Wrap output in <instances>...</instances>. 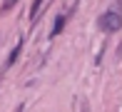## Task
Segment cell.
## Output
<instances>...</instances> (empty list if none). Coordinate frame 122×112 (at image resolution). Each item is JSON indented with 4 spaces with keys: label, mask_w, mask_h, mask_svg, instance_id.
I'll list each match as a JSON object with an SVG mask.
<instances>
[{
    "label": "cell",
    "mask_w": 122,
    "mask_h": 112,
    "mask_svg": "<svg viewBox=\"0 0 122 112\" xmlns=\"http://www.w3.org/2000/svg\"><path fill=\"white\" fill-rule=\"evenodd\" d=\"M100 27L102 30H120V15L117 13H107L100 18Z\"/></svg>",
    "instance_id": "1"
},
{
    "label": "cell",
    "mask_w": 122,
    "mask_h": 112,
    "mask_svg": "<svg viewBox=\"0 0 122 112\" xmlns=\"http://www.w3.org/2000/svg\"><path fill=\"white\" fill-rule=\"evenodd\" d=\"M62 27H65V18H62V15H60V18L55 20V27H52V35H60V32H62Z\"/></svg>",
    "instance_id": "2"
},
{
    "label": "cell",
    "mask_w": 122,
    "mask_h": 112,
    "mask_svg": "<svg viewBox=\"0 0 122 112\" xmlns=\"http://www.w3.org/2000/svg\"><path fill=\"white\" fill-rule=\"evenodd\" d=\"M40 3H42V0H35V3H32V15H35V10L40 8Z\"/></svg>",
    "instance_id": "3"
},
{
    "label": "cell",
    "mask_w": 122,
    "mask_h": 112,
    "mask_svg": "<svg viewBox=\"0 0 122 112\" xmlns=\"http://www.w3.org/2000/svg\"><path fill=\"white\" fill-rule=\"evenodd\" d=\"M13 3H15V0H8V3H5V5H13Z\"/></svg>",
    "instance_id": "4"
}]
</instances>
